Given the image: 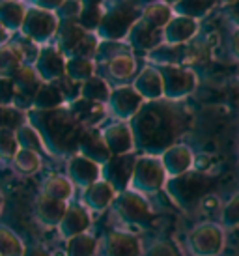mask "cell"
<instances>
[{
	"mask_svg": "<svg viewBox=\"0 0 239 256\" xmlns=\"http://www.w3.org/2000/svg\"><path fill=\"white\" fill-rule=\"evenodd\" d=\"M60 54H58L56 49L52 47H43L40 50V56H38V62H36V70H40L42 75H47V73L52 70L56 72L58 68H62V60H60Z\"/></svg>",
	"mask_w": 239,
	"mask_h": 256,
	"instance_id": "obj_4",
	"label": "cell"
},
{
	"mask_svg": "<svg viewBox=\"0 0 239 256\" xmlns=\"http://www.w3.org/2000/svg\"><path fill=\"white\" fill-rule=\"evenodd\" d=\"M22 62V49L21 45L12 42H6L0 45V75L15 72Z\"/></svg>",
	"mask_w": 239,
	"mask_h": 256,
	"instance_id": "obj_3",
	"label": "cell"
},
{
	"mask_svg": "<svg viewBox=\"0 0 239 256\" xmlns=\"http://www.w3.org/2000/svg\"><path fill=\"white\" fill-rule=\"evenodd\" d=\"M19 30L30 42L38 43V45H45L58 32L56 14L36 6L26 8V14H24V19H22Z\"/></svg>",
	"mask_w": 239,
	"mask_h": 256,
	"instance_id": "obj_1",
	"label": "cell"
},
{
	"mask_svg": "<svg viewBox=\"0 0 239 256\" xmlns=\"http://www.w3.org/2000/svg\"><path fill=\"white\" fill-rule=\"evenodd\" d=\"M19 2H24V0H19Z\"/></svg>",
	"mask_w": 239,
	"mask_h": 256,
	"instance_id": "obj_8",
	"label": "cell"
},
{
	"mask_svg": "<svg viewBox=\"0 0 239 256\" xmlns=\"http://www.w3.org/2000/svg\"><path fill=\"white\" fill-rule=\"evenodd\" d=\"M64 0H30V4L36 8H42V10H49V12H52V10H58V8L62 6Z\"/></svg>",
	"mask_w": 239,
	"mask_h": 256,
	"instance_id": "obj_6",
	"label": "cell"
},
{
	"mask_svg": "<svg viewBox=\"0 0 239 256\" xmlns=\"http://www.w3.org/2000/svg\"><path fill=\"white\" fill-rule=\"evenodd\" d=\"M10 36H12V34H10V32H8V30L0 24V45H2V43H6V42H10Z\"/></svg>",
	"mask_w": 239,
	"mask_h": 256,
	"instance_id": "obj_7",
	"label": "cell"
},
{
	"mask_svg": "<svg viewBox=\"0 0 239 256\" xmlns=\"http://www.w3.org/2000/svg\"><path fill=\"white\" fill-rule=\"evenodd\" d=\"M14 96V86L6 78H0V105H8V101Z\"/></svg>",
	"mask_w": 239,
	"mask_h": 256,
	"instance_id": "obj_5",
	"label": "cell"
},
{
	"mask_svg": "<svg viewBox=\"0 0 239 256\" xmlns=\"http://www.w3.org/2000/svg\"><path fill=\"white\" fill-rule=\"evenodd\" d=\"M24 14H26L24 2H19V0H0V24L10 34H14V32L21 28Z\"/></svg>",
	"mask_w": 239,
	"mask_h": 256,
	"instance_id": "obj_2",
	"label": "cell"
}]
</instances>
